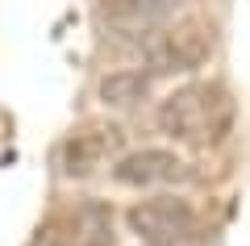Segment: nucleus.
Here are the masks:
<instances>
[{
    "label": "nucleus",
    "instance_id": "nucleus-1",
    "mask_svg": "<svg viewBox=\"0 0 250 246\" xmlns=\"http://www.w3.org/2000/svg\"><path fill=\"white\" fill-rule=\"evenodd\" d=\"M154 125L184 146H221L233 130V100L221 84H184L159 100Z\"/></svg>",
    "mask_w": 250,
    "mask_h": 246
},
{
    "label": "nucleus",
    "instance_id": "nucleus-5",
    "mask_svg": "<svg viewBox=\"0 0 250 246\" xmlns=\"http://www.w3.org/2000/svg\"><path fill=\"white\" fill-rule=\"evenodd\" d=\"M125 134L117 125H83V130L67 134L59 146V171L67 179H88L100 167H113L121 155Z\"/></svg>",
    "mask_w": 250,
    "mask_h": 246
},
{
    "label": "nucleus",
    "instance_id": "nucleus-3",
    "mask_svg": "<svg viewBox=\"0 0 250 246\" xmlns=\"http://www.w3.org/2000/svg\"><path fill=\"white\" fill-rule=\"evenodd\" d=\"M129 234H138L142 246H196L200 242V213L184 196H146L134 201L129 213Z\"/></svg>",
    "mask_w": 250,
    "mask_h": 246
},
{
    "label": "nucleus",
    "instance_id": "nucleus-7",
    "mask_svg": "<svg viewBox=\"0 0 250 246\" xmlns=\"http://www.w3.org/2000/svg\"><path fill=\"white\" fill-rule=\"evenodd\" d=\"M188 0H100V21L117 34H150L179 17Z\"/></svg>",
    "mask_w": 250,
    "mask_h": 246
},
{
    "label": "nucleus",
    "instance_id": "nucleus-8",
    "mask_svg": "<svg viewBox=\"0 0 250 246\" xmlns=\"http://www.w3.org/2000/svg\"><path fill=\"white\" fill-rule=\"evenodd\" d=\"M150 96V75L138 67H121V71H108L100 79V100L108 109H134Z\"/></svg>",
    "mask_w": 250,
    "mask_h": 246
},
{
    "label": "nucleus",
    "instance_id": "nucleus-2",
    "mask_svg": "<svg viewBox=\"0 0 250 246\" xmlns=\"http://www.w3.org/2000/svg\"><path fill=\"white\" fill-rule=\"evenodd\" d=\"M146 75H192L213 54V29L205 21H171L138 42Z\"/></svg>",
    "mask_w": 250,
    "mask_h": 246
},
{
    "label": "nucleus",
    "instance_id": "nucleus-6",
    "mask_svg": "<svg viewBox=\"0 0 250 246\" xmlns=\"http://www.w3.org/2000/svg\"><path fill=\"white\" fill-rule=\"evenodd\" d=\"M188 176V163L167 146H138L117 155L113 163V179L121 188H163Z\"/></svg>",
    "mask_w": 250,
    "mask_h": 246
},
{
    "label": "nucleus",
    "instance_id": "nucleus-4",
    "mask_svg": "<svg viewBox=\"0 0 250 246\" xmlns=\"http://www.w3.org/2000/svg\"><path fill=\"white\" fill-rule=\"evenodd\" d=\"M46 242L50 246H113L117 242V221L113 209L96 196L62 204L46 225Z\"/></svg>",
    "mask_w": 250,
    "mask_h": 246
}]
</instances>
